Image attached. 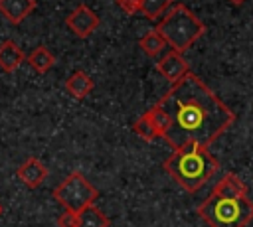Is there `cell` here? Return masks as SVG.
<instances>
[{"label":"cell","mask_w":253,"mask_h":227,"mask_svg":"<svg viewBox=\"0 0 253 227\" xmlns=\"http://www.w3.org/2000/svg\"><path fill=\"white\" fill-rule=\"evenodd\" d=\"M158 105L170 116L164 140L174 150L188 144L210 148L235 122V113L192 71L174 83Z\"/></svg>","instance_id":"1"},{"label":"cell","mask_w":253,"mask_h":227,"mask_svg":"<svg viewBox=\"0 0 253 227\" xmlns=\"http://www.w3.org/2000/svg\"><path fill=\"white\" fill-rule=\"evenodd\" d=\"M162 168L172 180L180 184L182 189H186L188 193H196L217 174L219 162L210 152V148L188 144L174 150L164 160Z\"/></svg>","instance_id":"2"},{"label":"cell","mask_w":253,"mask_h":227,"mask_svg":"<svg viewBox=\"0 0 253 227\" xmlns=\"http://www.w3.org/2000/svg\"><path fill=\"white\" fill-rule=\"evenodd\" d=\"M156 30L162 34L166 43L178 53L190 49L206 34L204 22L186 4H172L164 18L158 22Z\"/></svg>","instance_id":"3"},{"label":"cell","mask_w":253,"mask_h":227,"mask_svg":"<svg viewBox=\"0 0 253 227\" xmlns=\"http://www.w3.org/2000/svg\"><path fill=\"white\" fill-rule=\"evenodd\" d=\"M196 211L210 227H247L253 221V201L247 195L223 197L210 193Z\"/></svg>","instance_id":"4"},{"label":"cell","mask_w":253,"mask_h":227,"mask_svg":"<svg viewBox=\"0 0 253 227\" xmlns=\"http://www.w3.org/2000/svg\"><path fill=\"white\" fill-rule=\"evenodd\" d=\"M97 197H99V189L77 170L67 174L53 189V199L59 205H63V209L73 213H79L89 205H95Z\"/></svg>","instance_id":"5"},{"label":"cell","mask_w":253,"mask_h":227,"mask_svg":"<svg viewBox=\"0 0 253 227\" xmlns=\"http://www.w3.org/2000/svg\"><path fill=\"white\" fill-rule=\"evenodd\" d=\"M65 26L77 38H89L99 28V16L87 4H79L65 16Z\"/></svg>","instance_id":"6"},{"label":"cell","mask_w":253,"mask_h":227,"mask_svg":"<svg viewBox=\"0 0 253 227\" xmlns=\"http://www.w3.org/2000/svg\"><path fill=\"white\" fill-rule=\"evenodd\" d=\"M154 69H156L168 83H172V85L178 83L180 79H184V77L190 73V65H188L186 57H184L182 53L174 51V49H170L168 53H164V55L156 61Z\"/></svg>","instance_id":"7"},{"label":"cell","mask_w":253,"mask_h":227,"mask_svg":"<svg viewBox=\"0 0 253 227\" xmlns=\"http://www.w3.org/2000/svg\"><path fill=\"white\" fill-rule=\"evenodd\" d=\"M47 174H49L47 166H45L42 160L34 158V156H32V158H28L26 162H22V164L18 166V170H16L18 180H20L26 188H30V189H34V188L42 186V184L45 182Z\"/></svg>","instance_id":"8"},{"label":"cell","mask_w":253,"mask_h":227,"mask_svg":"<svg viewBox=\"0 0 253 227\" xmlns=\"http://www.w3.org/2000/svg\"><path fill=\"white\" fill-rule=\"evenodd\" d=\"M36 0H0V14L12 24H20L36 10Z\"/></svg>","instance_id":"9"},{"label":"cell","mask_w":253,"mask_h":227,"mask_svg":"<svg viewBox=\"0 0 253 227\" xmlns=\"http://www.w3.org/2000/svg\"><path fill=\"white\" fill-rule=\"evenodd\" d=\"M93 87H95L93 79H91L85 71H81V69L73 71V73L65 79V91H67L73 99H85V97L93 91Z\"/></svg>","instance_id":"10"},{"label":"cell","mask_w":253,"mask_h":227,"mask_svg":"<svg viewBox=\"0 0 253 227\" xmlns=\"http://www.w3.org/2000/svg\"><path fill=\"white\" fill-rule=\"evenodd\" d=\"M24 59H26V55H24V51L16 45V41L6 39V41L0 43V67H2L4 71H8V73L16 71V69L24 63Z\"/></svg>","instance_id":"11"},{"label":"cell","mask_w":253,"mask_h":227,"mask_svg":"<svg viewBox=\"0 0 253 227\" xmlns=\"http://www.w3.org/2000/svg\"><path fill=\"white\" fill-rule=\"evenodd\" d=\"M211 193H217V195H223V197L247 195V186L243 184V180H241L237 174L227 172V174L215 184V188L211 189Z\"/></svg>","instance_id":"12"},{"label":"cell","mask_w":253,"mask_h":227,"mask_svg":"<svg viewBox=\"0 0 253 227\" xmlns=\"http://www.w3.org/2000/svg\"><path fill=\"white\" fill-rule=\"evenodd\" d=\"M26 61L30 63V67L38 73H47L53 65H55V57L53 53L45 47V45H38L36 49H32L28 55H26Z\"/></svg>","instance_id":"13"},{"label":"cell","mask_w":253,"mask_h":227,"mask_svg":"<svg viewBox=\"0 0 253 227\" xmlns=\"http://www.w3.org/2000/svg\"><path fill=\"white\" fill-rule=\"evenodd\" d=\"M77 227H111V219L97 205H89L77 213Z\"/></svg>","instance_id":"14"},{"label":"cell","mask_w":253,"mask_h":227,"mask_svg":"<svg viewBox=\"0 0 253 227\" xmlns=\"http://www.w3.org/2000/svg\"><path fill=\"white\" fill-rule=\"evenodd\" d=\"M168 43H166V39L162 38V34L154 28V30H150V32H146L140 39H138V47L148 55V57H156L158 53H162L164 51V47H166Z\"/></svg>","instance_id":"15"},{"label":"cell","mask_w":253,"mask_h":227,"mask_svg":"<svg viewBox=\"0 0 253 227\" xmlns=\"http://www.w3.org/2000/svg\"><path fill=\"white\" fill-rule=\"evenodd\" d=\"M132 130H134V134H136L140 140H144V142H152V140L158 138V132H156V128H154V124H152L148 113H142V114L132 122Z\"/></svg>","instance_id":"16"},{"label":"cell","mask_w":253,"mask_h":227,"mask_svg":"<svg viewBox=\"0 0 253 227\" xmlns=\"http://www.w3.org/2000/svg\"><path fill=\"white\" fill-rule=\"evenodd\" d=\"M172 4H174V0H142L140 14L148 20H158L164 12L170 10Z\"/></svg>","instance_id":"17"},{"label":"cell","mask_w":253,"mask_h":227,"mask_svg":"<svg viewBox=\"0 0 253 227\" xmlns=\"http://www.w3.org/2000/svg\"><path fill=\"white\" fill-rule=\"evenodd\" d=\"M146 113H148V116H150L154 128H156V132H158V138H160V136L164 138V134H166V130H168V126H170V116H168V113H166L158 103L152 105Z\"/></svg>","instance_id":"18"},{"label":"cell","mask_w":253,"mask_h":227,"mask_svg":"<svg viewBox=\"0 0 253 227\" xmlns=\"http://www.w3.org/2000/svg\"><path fill=\"white\" fill-rule=\"evenodd\" d=\"M119 8L126 14V16H134V14H140V6H142V0H117Z\"/></svg>","instance_id":"19"},{"label":"cell","mask_w":253,"mask_h":227,"mask_svg":"<svg viewBox=\"0 0 253 227\" xmlns=\"http://www.w3.org/2000/svg\"><path fill=\"white\" fill-rule=\"evenodd\" d=\"M57 227H77V213L63 209V213L57 217Z\"/></svg>","instance_id":"20"},{"label":"cell","mask_w":253,"mask_h":227,"mask_svg":"<svg viewBox=\"0 0 253 227\" xmlns=\"http://www.w3.org/2000/svg\"><path fill=\"white\" fill-rule=\"evenodd\" d=\"M229 2H231V4H235V6H241V4H245L247 0H229Z\"/></svg>","instance_id":"21"},{"label":"cell","mask_w":253,"mask_h":227,"mask_svg":"<svg viewBox=\"0 0 253 227\" xmlns=\"http://www.w3.org/2000/svg\"><path fill=\"white\" fill-rule=\"evenodd\" d=\"M0 215H2V205H0Z\"/></svg>","instance_id":"22"}]
</instances>
